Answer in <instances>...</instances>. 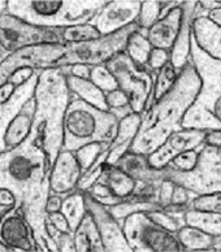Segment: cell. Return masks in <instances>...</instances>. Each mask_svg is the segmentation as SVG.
Wrapping results in <instances>:
<instances>
[{"mask_svg": "<svg viewBox=\"0 0 221 252\" xmlns=\"http://www.w3.org/2000/svg\"><path fill=\"white\" fill-rule=\"evenodd\" d=\"M51 169L35 130L20 146L0 154V189L15 194V207L33 229L38 251H59L46 229Z\"/></svg>", "mask_w": 221, "mask_h": 252, "instance_id": "6da1fadb", "label": "cell"}, {"mask_svg": "<svg viewBox=\"0 0 221 252\" xmlns=\"http://www.w3.org/2000/svg\"><path fill=\"white\" fill-rule=\"evenodd\" d=\"M199 89L200 78L190 60L169 93L142 113L141 126L129 152L151 155L169 135L182 130V120L195 101Z\"/></svg>", "mask_w": 221, "mask_h": 252, "instance_id": "7a4b0ae2", "label": "cell"}, {"mask_svg": "<svg viewBox=\"0 0 221 252\" xmlns=\"http://www.w3.org/2000/svg\"><path fill=\"white\" fill-rule=\"evenodd\" d=\"M72 93L66 83V76L60 68L40 70L34 100L35 113L32 130L38 133L39 142L54 165L64 143V120Z\"/></svg>", "mask_w": 221, "mask_h": 252, "instance_id": "3957f363", "label": "cell"}, {"mask_svg": "<svg viewBox=\"0 0 221 252\" xmlns=\"http://www.w3.org/2000/svg\"><path fill=\"white\" fill-rule=\"evenodd\" d=\"M190 59L200 78V89L182 120V129L221 130V60L200 47L195 36H192Z\"/></svg>", "mask_w": 221, "mask_h": 252, "instance_id": "277c9868", "label": "cell"}, {"mask_svg": "<svg viewBox=\"0 0 221 252\" xmlns=\"http://www.w3.org/2000/svg\"><path fill=\"white\" fill-rule=\"evenodd\" d=\"M105 4L103 0H9L7 13L39 28L64 29L89 24Z\"/></svg>", "mask_w": 221, "mask_h": 252, "instance_id": "5b68a950", "label": "cell"}, {"mask_svg": "<svg viewBox=\"0 0 221 252\" xmlns=\"http://www.w3.org/2000/svg\"><path fill=\"white\" fill-rule=\"evenodd\" d=\"M119 121L109 111L95 108L86 101L72 96L64 120L63 150L77 151L89 143H112Z\"/></svg>", "mask_w": 221, "mask_h": 252, "instance_id": "8992f818", "label": "cell"}, {"mask_svg": "<svg viewBox=\"0 0 221 252\" xmlns=\"http://www.w3.org/2000/svg\"><path fill=\"white\" fill-rule=\"evenodd\" d=\"M165 169V178L181 185L196 195L214 194L221 191V130L208 131L199 147V160L191 172Z\"/></svg>", "mask_w": 221, "mask_h": 252, "instance_id": "52a82bcc", "label": "cell"}, {"mask_svg": "<svg viewBox=\"0 0 221 252\" xmlns=\"http://www.w3.org/2000/svg\"><path fill=\"white\" fill-rule=\"evenodd\" d=\"M105 66L116 78L120 90L127 96L134 113L142 115L154 104V87L158 73L135 64L125 51L105 63Z\"/></svg>", "mask_w": 221, "mask_h": 252, "instance_id": "ba28073f", "label": "cell"}, {"mask_svg": "<svg viewBox=\"0 0 221 252\" xmlns=\"http://www.w3.org/2000/svg\"><path fill=\"white\" fill-rule=\"evenodd\" d=\"M123 230L133 251H185L177 234L160 226L147 212L126 217Z\"/></svg>", "mask_w": 221, "mask_h": 252, "instance_id": "9c48e42d", "label": "cell"}, {"mask_svg": "<svg viewBox=\"0 0 221 252\" xmlns=\"http://www.w3.org/2000/svg\"><path fill=\"white\" fill-rule=\"evenodd\" d=\"M0 44L9 55L40 44H64L63 29L39 28L5 13L0 16Z\"/></svg>", "mask_w": 221, "mask_h": 252, "instance_id": "30bf717a", "label": "cell"}, {"mask_svg": "<svg viewBox=\"0 0 221 252\" xmlns=\"http://www.w3.org/2000/svg\"><path fill=\"white\" fill-rule=\"evenodd\" d=\"M64 44H40L16 51L0 63V87L8 82L13 73L20 68L50 69L55 68L63 56Z\"/></svg>", "mask_w": 221, "mask_h": 252, "instance_id": "8fae6325", "label": "cell"}, {"mask_svg": "<svg viewBox=\"0 0 221 252\" xmlns=\"http://www.w3.org/2000/svg\"><path fill=\"white\" fill-rule=\"evenodd\" d=\"M142 1H107L89 24L102 36L112 35L127 26L137 24Z\"/></svg>", "mask_w": 221, "mask_h": 252, "instance_id": "7c38bea8", "label": "cell"}, {"mask_svg": "<svg viewBox=\"0 0 221 252\" xmlns=\"http://www.w3.org/2000/svg\"><path fill=\"white\" fill-rule=\"evenodd\" d=\"M87 211L91 213L102 237L105 251H133L124 234L123 225L109 212L107 205L100 204L85 192Z\"/></svg>", "mask_w": 221, "mask_h": 252, "instance_id": "4fadbf2b", "label": "cell"}, {"mask_svg": "<svg viewBox=\"0 0 221 252\" xmlns=\"http://www.w3.org/2000/svg\"><path fill=\"white\" fill-rule=\"evenodd\" d=\"M208 131L198 129H182L168 137V139L160 146L156 151L149 155L150 165L161 169L168 165L170 160H173L182 152L196 150L204 143Z\"/></svg>", "mask_w": 221, "mask_h": 252, "instance_id": "5bb4252c", "label": "cell"}, {"mask_svg": "<svg viewBox=\"0 0 221 252\" xmlns=\"http://www.w3.org/2000/svg\"><path fill=\"white\" fill-rule=\"evenodd\" d=\"M0 242L11 251H38L33 229L16 207L0 219Z\"/></svg>", "mask_w": 221, "mask_h": 252, "instance_id": "9a60e30c", "label": "cell"}, {"mask_svg": "<svg viewBox=\"0 0 221 252\" xmlns=\"http://www.w3.org/2000/svg\"><path fill=\"white\" fill-rule=\"evenodd\" d=\"M82 174L84 172L74 151L62 150L51 169V176H50L51 194L62 195L64 198L66 195L72 194L73 191L78 189Z\"/></svg>", "mask_w": 221, "mask_h": 252, "instance_id": "2e32d148", "label": "cell"}, {"mask_svg": "<svg viewBox=\"0 0 221 252\" xmlns=\"http://www.w3.org/2000/svg\"><path fill=\"white\" fill-rule=\"evenodd\" d=\"M40 70L43 69H36L32 78L28 79L24 85L18 86L9 99L5 103H0V154L7 151L5 147V133H7L8 126L12 123V120L15 119L17 113L22 109V107L34 97L35 93L36 83L39 79Z\"/></svg>", "mask_w": 221, "mask_h": 252, "instance_id": "e0dca14e", "label": "cell"}, {"mask_svg": "<svg viewBox=\"0 0 221 252\" xmlns=\"http://www.w3.org/2000/svg\"><path fill=\"white\" fill-rule=\"evenodd\" d=\"M198 1H185L184 3V16H182L181 29L174 46L170 51V63L173 64L174 69L180 73L185 69L186 65L190 63V54H191L192 36H194V12Z\"/></svg>", "mask_w": 221, "mask_h": 252, "instance_id": "ac0fdd59", "label": "cell"}, {"mask_svg": "<svg viewBox=\"0 0 221 252\" xmlns=\"http://www.w3.org/2000/svg\"><path fill=\"white\" fill-rule=\"evenodd\" d=\"M182 16H184V4L174 8L165 17L160 18L147 32V39L154 48L172 51L181 29Z\"/></svg>", "mask_w": 221, "mask_h": 252, "instance_id": "d6986e66", "label": "cell"}, {"mask_svg": "<svg viewBox=\"0 0 221 252\" xmlns=\"http://www.w3.org/2000/svg\"><path fill=\"white\" fill-rule=\"evenodd\" d=\"M141 121L142 115L139 113H131L124 117L123 120H120L116 137L108 147V158L105 164L116 165L120 158L130 151L131 144L134 142L139 126H141Z\"/></svg>", "mask_w": 221, "mask_h": 252, "instance_id": "ffe728a7", "label": "cell"}, {"mask_svg": "<svg viewBox=\"0 0 221 252\" xmlns=\"http://www.w3.org/2000/svg\"><path fill=\"white\" fill-rule=\"evenodd\" d=\"M119 168L126 172L135 181H143V182H161L165 178V169H156L150 165L149 156L139 155L127 152L120 158L116 164Z\"/></svg>", "mask_w": 221, "mask_h": 252, "instance_id": "44dd1931", "label": "cell"}, {"mask_svg": "<svg viewBox=\"0 0 221 252\" xmlns=\"http://www.w3.org/2000/svg\"><path fill=\"white\" fill-rule=\"evenodd\" d=\"M34 113H35V100L33 97L22 107L21 111L18 112L17 116L12 120V123L8 126L5 138H4L7 150L17 147L29 137L32 127H33Z\"/></svg>", "mask_w": 221, "mask_h": 252, "instance_id": "7402d4cb", "label": "cell"}, {"mask_svg": "<svg viewBox=\"0 0 221 252\" xmlns=\"http://www.w3.org/2000/svg\"><path fill=\"white\" fill-rule=\"evenodd\" d=\"M98 181L104 184L105 186H108L113 195L121 202L130 198L137 188V181L117 165L105 164Z\"/></svg>", "mask_w": 221, "mask_h": 252, "instance_id": "603a6c76", "label": "cell"}, {"mask_svg": "<svg viewBox=\"0 0 221 252\" xmlns=\"http://www.w3.org/2000/svg\"><path fill=\"white\" fill-rule=\"evenodd\" d=\"M185 251H221V235H211L186 225L176 233Z\"/></svg>", "mask_w": 221, "mask_h": 252, "instance_id": "cb8c5ba5", "label": "cell"}, {"mask_svg": "<svg viewBox=\"0 0 221 252\" xmlns=\"http://www.w3.org/2000/svg\"><path fill=\"white\" fill-rule=\"evenodd\" d=\"M194 36L206 52L221 60V29L207 17L194 20Z\"/></svg>", "mask_w": 221, "mask_h": 252, "instance_id": "d4e9b609", "label": "cell"}, {"mask_svg": "<svg viewBox=\"0 0 221 252\" xmlns=\"http://www.w3.org/2000/svg\"><path fill=\"white\" fill-rule=\"evenodd\" d=\"M66 83L73 96L78 97L81 100L86 101L95 108L102 111H109L105 94L98 86H95L90 79H82L74 76L66 77Z\"/></svg>", "mask_w": 221, "mask_h": 252, "instance_id": "484cf974", "label": "cell"}, {"mask_svg": "<svg viewBox=\"0 0 221 252\" xmlns=\"http://www.w3.org/2000/svg\"><path fill=\"white\" fill-rule=\"evenodd\" d=\"M74 246L76 251H105L98 226L89 211L74 231Z\"/></svg>", "mask_w": 221, "mask_h": 252, "instance_id": "4316f807", "label": "cell"}, {"mask_svg": "<svg viewBox=\"0 0 221 252\" xmlns=\"http://www.w3.org/2000/svg\"><path fill=\"white\" fill-rule=\"evenodd\" d=\"M186 225L198 227L211 235H221V213L190 208L185 213Z\"/></svg>", "mask_w": 221, "mask_h": 252, "instance_id": "83f0119b", "label": "cell"}, {"mask_svg": "<svg viewBox=\"0 0 221 252\" xmlns=\"http://www.w3.org/2000/svg\"><path fill=\"white\" fill-rule=\"evenodd\" d=\"M63 215L66 217L69 226L73 231L80 226L81 221L84 220L85 215L87 213L86 200H85V192L77 189L72 194L66 195L63 200L62 209Z\"/></svg>", "mask_w": 221, "mask_h": 252, "instance_id": "f1b7e54d", "label": "cell"}, {"mask_svg": "<svg viewBox=\"0 0 221 252\" xmlns=\"http://www.w3.org/2000/svg\"><path fill=\"white\" fill-rule=\"evenodd\" d=\"M153 50L154 47L147 39V32L138 29L137 32L131 34V36L127 40L125 52L135 64L147 68V63H149L150 55H151Z\"/></svg>", "mask_w": 221, "mask_h": 252, "instance_id": "f546056e", "label": "cell"}, {"mask_svg": "<svg viewBox=\"0 0 221 252\" xmlns=\"http://www.w3.org/2000/svg\"><path fill=\"white\" fill-rule=\"evenodd\" d=\"M109 212L112 213L113 217L123 225L124 220L126 217L134 215L138 212H151V211H158L161 209L158 203H151V202H143V200H138L134 198H129L124 202L119 203L116 205L108 207Z\"/></svg>", "mask_w": 221, "mask_h": 252, "instance_id": "4dcf8cb0", "label": "cell"}, {"mask_svg": "<svg viewBox=\"0 0 221 252\" xmlns=\"http://www.w3.org/2000/svg\"><path fill=\"white\" fill-rule=\"evenodd\" d=\"M177 70L174 69L172 63H168L167 65H164L163 68L158 72V76L155 79V87H154V103L158 101L160 97H163L164 95L169 93L170 89L174 86V83L178 78Z\"/></svg>", "mask_w": 221, "mask_h": 252, "instance_id": "1f68e13d", "label": "cell"}, {"mask_svg": "<svg viewBox=\"0 0 221 252\" xmlns=\"http://www.w3.org/2000/svg\"><path fill=\"white\" fill-rule=\"evenodd\" d=\"M164 4L165 1H142L141 12L137 20L139 29L149 32L159 21Z\"/></svg>", "mask_w": 221, "mask_h": 252, "instance_id": "d6a6232c", "label": "cell"}, {"mask_svg": "<svg viewBox=\"0 0 221 252\" xmlns=\"http://www.w3.org/2000/svg\"><path fill=\"white\" fill-rule=\"evenodd\" d=\"M111 143H100V142H94V143H89L84 147L78 148L74 151L76 158L80 162L82 172H87L91 166L94 165V162L98 160V158L102 155L103 152L109 147Z\"/></svg>", "mask_w": 221, "mask_h": 252, "instance_id": "836d02e7", "label": "cell"}, {"mask_svg": "<svg viewBox=\"0 0 221 252\" xmlns=\"http://www.w3.org/2000/svg\"><path fill=\"white\" fill-rule=\"evenodd\" d=\"M102 38L100 32L95 29L91 24L70 26L63 29V40L65 43H77V42H87Z\"/></svg>", "mask_w": 221, "mask_h": 252, "instance_id": "e575fe53", "label": "cell"}, {"mask_svg": "<svg viewBox=\"0 0 221 252\" xmlns=\"http://www.w3.org/2000/svg\"><path fill=\"white\" fill-rule=\"evenodd\" d=\"M90 81L94 83L95 86H98L104 94L119 89L116 78L113 77L112 73L109 72V69L105 66V64L94 65L91 68Z\"/></svg>", "mask_w": 221, "mask_h": 252, "instance_id": "d590c367", "label": "cell"}, {"mask_svg": "<svg viewBox=\"0 0 221 252\" xmlns=\"http://www.w3.org/2000/svg\"><path fill=\"white\" fill-rule=\"evenodd\" d=\"M198 160H199V148L182 152L178 156H176L173 160H170L165 168L176 170V172H182V173L191 172L192 169H195Z\"/></svg>", "mask_w": 221, "mask_h": 252, "instance_id": "8d00e7d4", "label": "cell"}, {"mask_svg": "<svg viewBox=\"0 0 221 252\" xmlns=\"http://www.w3.org/2000/svg\"><path fill=\"white\" fill-rule=\"evenodd\" d=\"M87 194L90 195L91 198L95 199L96 202H99L100 204L107 205V207H112V205H116L119 203H121L119 198H116L113 192L108 189V186H105L104 184L96 181L93 186L87 191H85Z\"/></svg>", "mask_w": 221, "mask_h": 252, "instance_id": "74e56055", "label": "cell"}, {"mask_svg": "<svg viewBox=\"0 0 221 252\" xmlns=\"http://www.w3.org/2000/svg\"><path fill=\"white\" fill-rule=\"evenodd\" d=\"M190 207L194 209L202 211H212V212L221 213V191L214 194L198 195L191 203Z\"/></svg>", "mask_w": 221, "mask_h": 252, "instance_id": "f35d334b", "label": "cell"}, {"mask_svg": "<svg viewBox=\"0 0 221 252\" xmlns=\"http://www.w3.org/2000/svg\"><path fill=\"white\" fill-rule=\"evenodd\" d=\"M170 62V51L161 50V48H154L150 55L147 68L151 72L158 73L164 65H167Z\"/></svg>", "mask_w": 221, "mask_h": 252, "instance_id": "ab89813d", "label": "cell"}, {"mask_svg": "<svg viewBox=\"0 0 221 252\" xmlns=\"http://www.w3.org/2000/svg\"><path fill=\"white\" fill-rule=\"evenodd\" d=\"M198 195L192 192L189 189L184 188L181 185L176 184V188L173 191V198H172V204L177 205H188L196 198Z\"/></svg>", "mask_w": 221, "mask_h": 252, "instance_id": "60d3db41", "label": "cell"}, {"mask_svg": "<svg viewBox=\"0 0 221 252\" xmlns=\"http://www.w3.org/2000/svg\"><path fill=\"white\" fill-rule=\"evenodd\" d=\"M105 100H107V104H108L109 111H113V109L121 108V107H126L129 104V99L125 95L123 90H117L111 91V93H107L105 94Z\"/></svg>", "mask_w": 221, "mask_h": 252, "instance_id": "b9f144b4", "label": "cell"}, {"mask_svg": "<svg viewBox=\"0 0 221 252\" xmlns=\"http://www.w3.org/2000/svg\"><path fill=\"white\" fill-rule=\"evenodd\" d=\"M176 188V184L170 180H163L160 184L159 190V204L161 208H165L172 204V198H173V191Z\"/></svg>", "mask_w": 221, "mask_h": 252, "instance_id": "7bdbcfd3", "label": "cell"}, {"mask_svg": "<svg viewBox=\"0 0 221 252\" xmlns=\"http://www.w3.org/2000/svg\"><path fill=\"white\" fill-rule=\"evenodd\" d=\"M59 251H76L74 246V233H64L59 231V234L54 238Z\"/></svg>", "mask_w": 221, "mask_h": 252, "instance_id": "ee69618b", "label": "cell"}, {"mask_svg": "<svg viewBox=\"0 0 221 252\" xmlns=\"http://www.w3.org/2000/svg\"><path fill=\"white\" fill-rule=\"evenodd\" d=\"M35 70L36 69L28 68V66L17 69V70L12 74L11 78L8 79V82H11L12 85H15V86L17 87L21 86V85H24L28 79L32 78V76L35 73Z\"/></svg>", "mask_w": 221, "mask_h": 252, "instance_id": "f6af8a7d", "label": "cell"}, {"mask_svg": "<svg viewBox=\"0 0 221 252\" xmlns=\"http://www.w3.org/2000/svg\"><path fill=\"white\" fill-rule=\"evenodd\" d=\"M47 217H48V220L51 221V222L54 223L55 226L58 227L60 231H64V233H74V231L70 229V226H69L68 220H66V217L63 215L62 211L48 213Z\"/></svg>", "mask_w": 221, "mask_h": 252, "instance_id": "bcb514c9", "label": "cell"}, {"mask_svg": "<svg viewBox=\"0 0 221 252\" xmlns=\"http://www.w3.org/2000/svg\"><path fill=\"white\" fill-rule=\"evenodd\" d=\"M63 200H64V196H62V195L50 194V198H48L47 204H46V211H47V213L59 212L62 209Z\"/></svg>", "mask_w": 221, "mask_h": 252, "instance_id": "7dc6e473", "label": "cell"}, {"mask_svg": "<svg viewBox=\"0 0 221 252\" xmlns=\"http://www.w3.org/2000/svg\"><path fill=\"white\" fill-rule=\"evenodd\" d=\"M91 68H93L91 65H85V64L73 65L70 76L78 77V78H82V79H90Z\"/></svg>", "mask_w": 221, "mask_h": 252, "instance_id": "c3c4849f", "label": "cell"}, {"mask_svg": "<svg viewBox=\"0 0 221 252\" xmlns=\"http://www.w3.org/2000/svg\"><path fill=\"white\" fill-rule=\"evenodd\" d=\"M16 196L8 189H0V207H15Z\"/></svg>", "mask_w": 221, "mask_h": 252, "instance_id": "681fc988", "label": "cell"}, {"mask_svg": "<svg viewBox=\"0 0 221 252\" xmlns=\"http://www.w3.org/2000/svg\"><path fill=\"white\" fill-rule=\"evenodd\" d=\"M16 89H17V86L12 85L11 82H7L5 85L0 87V103H5L13 95Z\"/></svg>", "mask_w": 221, "mask_h": 252, "instance_id": "f907efd6", "label": "cell"}, {"mask_svg": "<svg viewBox=\"0 0 221 252\" xmlns=\"http://www.w3.org/2000/svg\"><path fill=\"white\" fill-rule=\"evenodd\" d=\"M208 20L214 22L215 25L219 26L221 29V9H214V11L208 12Z\"/></svg>", "mask_w": 221, "mask_h": 252, "instance_id": "816d5d0a", "label": "cell"}, {"mask_svg": "<svg viewBox=\"0 0 221 252\" xmlns=\"http://www.w3.org/2000/svg\"><path fill=\"white\" fill-rule=\"evenodd\" d=\"M199 4L207 11H214V9H221V1H215V0H203L199 1Z\"/></svg>", "mask_w": 221, "mask_h": 252, "instance_id": "f5cc1de1", "label": "cell"}, {"mask_svg": "<svg viewBox=\"0 0 221 252\" xmlns=\"http://www.w3.org/2000/svg\"><path fill=\"white\" fill-rule=\"evenodd\" d=\"M7 7H8V1L0 0V16H3L7 13Z\"/></svg>", "mask_w": 221, "mask_h": 252, "instance_id": "db71d44e", "label": "cell"}, {"mask_svg": "<svg viewBox=\"0 0 221 252\" xmlns=\"http://www.w3.org/2000/svg\"><path fill=\"white\" fill-rule=\"evenodd\" d=\"M8 56H9V54H8V52H5V51L3 50V47H1V44H0V63L4 62V60H5Z\"/></svg>", "mask_w": 221, "mask_h": 252, "instance_id": "11a10c76", "label": "cell"}, {"mask_svg": "<svg viewBox=\"0 0 221 252\" xmlns=\"http://www.w3.org/2000/svg\"><path fill=\"white\" fill-rule=\"evenodd\" d=\"M0 251H11V250L8 249L7 246L4 245V243H1V242H0Z\"/></svg>", "mask_w": 221, "mask_h": 252, "instance_id": "9f6ffc18", "label": "cell"}]
</instances>
